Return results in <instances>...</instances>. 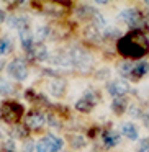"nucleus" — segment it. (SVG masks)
<instances>
[{
  "label": "nucleus",
  "mask_w": 149,
  "mask_h": 152,
  "mask_svg": "<svg viewBox=\"0 0 149 152\" xmlns=\"http://www.w3.org/2000/svg\"><path fill=\"white\" fill-rule=\"evenodd\" d=\"M116 49L126 59L141 61V57H144L149 51V39L141 31H129L118 39Z\"/></svg>",
  "instance_id": "obj_1"
},
{
  "label": "nucleus",
  "mask_w": 149,
  "mask_h": 152,
  "mask_svg": "<svg viewBox=\"0 0 149 152\" xmlns=\"http://www.w3.org/2000/svg\"><path fill=\"white\" fill-rule=\"evenodd\" d=\"M0 116L8 124H18V121L23 116V106L18 102H4L0 106Z\"/></svg>",
  "instance_id": "obj_2"
},
{
  "label": "nucleus",
  "mask_w": 149,
  "mask_h": 152,
  "mask_svg": "<svg viewBox=\"0 0 149 152\" xmlns=\"http://www.w3.org/2000/svg\"><path fill=\"white\" fill-rule=\"evenodd\" d=\"M67 56H69L70 66L76 67L80 72H84V70L87 72V70L92 67V59H90V56L82 49V48H77V46L70 48V49L67 51Z\"/></svg>",
  "instance_id": "obj_3"
},
{
  "label": "nucleus",
  "mask_w": 149,
  "mask_h": 152,
  "mask_svg": "<svg viewBox=\"0 0 149 152\" xmlns=\"http://www.w3.org/2000/svg\"><path fill=\"white\" fill-rule=\"evenodd\" d=\"M118 17H120V20L125 21L133 31H139L146 25L144 15H142L139 10H136V8H126V10H123Z\"/></svg>",
  "instance_id": "obj_4"
},
{
  "label": "nucleus",
  "mask_w": 149,
  "mask_h": 152,
  "mask_svg": "<svg viewBox=\"0 0 149 152\" xmlns=\"http://www.w3.org/2000/svg\"><path fill=\"white\" fill-rule=\"evenodd\" d=\"M64 147V141L59 136L46 134L43 139L36 142V152H61Z\"/></svg>",
  "instance_id": "obj_5"
},
{
  "label": "nucleus",
  "mask_w": 149,
  "mask_h": 152,
  "mask_svg": "<svg viewBox=\"0 0 149 152\" xmlns=\"http://www.w3.org/2000/svg\"><path fill=\"white\" fill-rule=\"evenodd\" d=\"M7 72L10 74L15 80L21 82V80H25L28 77V67H26V64H25L21 59H13L10 64H8Z\"/></svg>",
  "instance_id": "obj_6"
},
{
  "label": "nucleus",
  "mask_w": 149,
  "mask_h": 152,
  "mask_svg": "<svg viewBox=\"0 0 149 152\" xmlns=\"http://www.w3.org/2000/svg\"><path fill=\"white\" fill-rule=\"evenodd\" d=\"M97 102H98L97 93L95 92H87V93H84V96L80 100H77L76 110L80 113H90L93 110V106L97 105Z\"/></svg>",
  "instance_id": "obj_7"
},
{
  "label": "nucleus",
  "mask_w": 149,
  "mask_h": 152,
  "mask_svg": "<svg viewBox=\"0 0 149 152\" xmlns=\"http://www.w3.org/2000/svg\"><path fill=\"white\" fill-rule=\"evenodd\" d=\"M106 90H108V93L113 96V98H116V96H125L126 93H128V90H129V83L126 82L125 79L113 80V82H108Z\"/></svg>",
  "instance_id": "obj_8"
},
{
  "label": "nucleus",
  "mask_w": 149,
  "mask_h": 152,
  "mask_svg": "<svg viewBox=\"0 0 149 152\" xmlns=\"http://www.w3.org/2000/svg\"><path fill=\"white\" fill-rule=\"evenodd\" d=\"M44 123H46V118L40 111H31L25 118V126L28 129H40L41 126H44Z\"/></svg>",
  "instance_id": "obj_9"
},
{
  "label": "nucleus",
  "mask_w": 149,
  "mask_h": 152,
  "mask_svg": "<svg viewBox=\"0 0 149 152\" xmlns=\"http://www.w3.org/2000/svg\"><path fill=\"white\" fill-rule=\"evenodd\" d=\"M149 74V62L148 61H136L133 64V72H131V79L133 80H139L142 79L144 75Z\"/></svg>",
  "instance_id": "obj_10"
},
{
  "label": "nucleus",
  "mask_w": 149,
  "mask_h": 152,
  "mask_svg": "<svg viewBox=\"0 0 149 152\" xmlns=\"http://www.w3.org/2000/svg\"><path fill=\"white\" fill-rule=\"evenodd\" d=\"M18 36H20V43H21V46H23V49L26 51V53H30L31 48L34 46V38H33L31 30L28 28V30L18 31Z\"/></svg>",
  "instance_id": "obj_11"
},
{
  "label": "nucleus",
  "mask_w": 149,
  "mask_h": 152,
  "mask_svg": "<svg viewBox=\"0 0 149 152\" xmlns=\"http://www.w3.org/2000/svg\"><path fill=\"white\" fill-rule=\"evenodd\" d=\"M28 54H30V59H34V61H44V59H48V49H46V46H44V44H41V43L34 44Z\"/></svg>",
  "instance_id": "obj_12"
},
{
  "label": "nucleus",
  "mask_w": 149,
  "mask_h": 152,
  "mask_svg": "<svg viewBox=\"0 0 149 152\" xmlns=\"http://www.w3.org/2000/svg\"><path fill=\"white\" fill-rule=\"evenodd\" d=\"M120 132L123 136H126L131 141H136L138 139V128H136L133 123H121L120 124Z\"/></svg>",
  "instance_id": "obj_13"
},
{
  "label": "nucleus",
  "mask_w": 149,
  "mask_h": 152,
  "mask_svg": "<svg viewBox=\"0 0 149 152\" xmlns=\"http://www.w3.org/2000/svg\"><path fill=\"white\" fill-rule=\"evenodd\" d=\"M102 137H103V144H105V147L106 149H112V147H115V145L120 142L121 136H120L116 131H105Z\"/></svg>",
  "instance_id": "obj_14"
},
{
  "label": "nucleus",
  "mask_w": 149,
  "mask_h": 152,
  "mask_svg": "<svg viewBox=\"0 0 149 152\" xmlns=\"http://www.w3.org/2000/svg\"><path fill=\"white\" fill-rule=\"evenodd\" d=\"M49 90L54 96H62L64 92H66V83L61 79H54V80H51V83H49Z\"/></svg>",
  "instance_id": "obj_15"
},
{
  "label": "nucleus",
  "mask_w": 149,
  "mask_h": 152,
  "mask_svg": "<svg viewBox=\"0 0 149 152\" xmlns=\"http://www.w3.org/2000/svg\"><path fill=\"white\" fill-rule=\"evenodd\" d=\"M126 106H128V102H126V96H116L112 102V108L115 111V115H123L126 111Z\"/></svg>",
  "instance_id": "obj_16"
},
{
  "label": "nucleus",
  "mask_w": 149,
  "mask_h": 152,
  "mask_svg": "<svg viewBox=\"0 0 149 152\" xmlns=\"http://www.w3.org/2000/svg\"><path fill=\"white\" fill-rule=\"evenodd\" d=\"M8 23L12 25L13 28H17L18 31H23V30H28V20L25 17H12L8 18Z\"/></svg>",
  "instance_id": "obj_17"
},
{
  "label": "nucleus",
  "mask_w": 149,
  "mask_h": 152,
  "mask_svg": "<svg viewBox=\"0 0 149 152\" xmlns=\"http://www.w3.org/2000/svg\"><path fill=\"white\" fill-rule=\"evenodd\" d=\"M116 69H118L120 75H123V77H131L133 62H129V61H120L118 66H116Z\"/></svg>",
  "instance_id": "obj_18"
},
{
  "label": "nucleus",
  "mask_w": 149,
  "mask_h": 152,
  "mask_svg": "<svg viewBox=\"0 0 149 152\" xmlns=\"http://www.w3.org/2000/svg\"><path fill=\"white\" fill-rule=\"evenodd\" d=\"M12 134H13V137H17V139H25L28 136V128L26 126H21V124H15Z\"/></svg>",
  "instance_id": "obj_19"
},
{
  "label": "nucleus",
  "mask_w": 149,
  "mask_h": 152,
  "mask_svg": "<svg viewBox=\"0 0 149 152\" xmlns=\"http://www.w3.org/2000/svg\"><path fill=\"white\" fill-rule=\"evenodd\" d=\"M85 38L89 41H97L100 38V33H98V28L93 26V25H90L89 28L85 30Z\"/></svg>",
  "instance_id": "obj_20"
},
{
  "label": "nucleus",
  "mask_w": 149,
  "mask_h": 152,
  "mask_svg": "<svg viewBox=\"0 0 149 152\" xmlns=\"http://www.w3.org/2000/svg\"><path fill=\"white\" fill-rule=\"evenodd\" d=\"M12 51V43L8 38H2L0 39V56H5Z\"/></svg>",
  "instance_id": "obj_21"
},
{
  "label": "nucleus",
  "mask_w": 149,
  "mask_h": 152,
  "mask_svg": "<svg viewBox=\"0 0 149 152\" xmlns=\"http://www.w3.org/2000/svg\"><path fill=\"white\" fill-rule=\"evenodd\" d=\"M21 152H36V142H34L33 139H26V141L23 142Z\"/></svg>",
  "instance_id": "obj_22"
},
{
  "label": "nucleus",
  "mask_w": 149,
  "mask_h": 152,
  "mask_svg": "<svg viewBox=\"0 0 149 152\" xmlns=\"http://www.w3.org/2000/svg\"><path fill=\"white\" fill-rule=\"evenodd\" d=\"M12 92H13V87H12V83L7 82V80H0V93L10 95Z\"/></svg>",
  "instance_id": "obj_23"
},
{
  "label": "nucleus",
  "mask_w": 149,
  "mask_h": 152,
  "mask_svg": "<svg viewBox=\"0 0 149 152\" xmlns=\"http://www.w3.org/2000/svg\"><path fill=\"white\" fill-rule=\"evenodd\" d=\"M49 34H51L49 28H48V26H44V28L41 26L40 30H38V33H36V38H38V41H40V43H41V41H43L44 38H48V36H49Z\"/></svg>",
  "instance_id": "obj_24"
},
{
  "label": "nucleus",
  "mask_w": 149,
  "mask_h": 152,
  "mask_svg": "<svg viewBox=\"0 0 149 152\" xmlns=\"http://www.w3.org/2000/svg\"><path fill=\"white\" fill-rule=\"evenodd\" d=\"M136 152H149V139H142L139 142V147L136 149Z\"/></svg>",
  "instance_id": "obj_25"
},
{
  "label": "nucleus",
  "mask_w": 149,
  "mask_h": 152,
  "mask_svg": "<svg viewBox=\"0 0 149 152\" xmlns=\"http://www.w3.org/2000/svg\"><path fill=\"white\" fill-rule=\"evenodd\" d=\"M4 21H5V12H4V10H0V25L4 23Z\"/></svg>",
  "instance_id": "obj_26"
},
{
  "label": "nucleus",
  "mask_w": 149,
  "mask_h": 152,
  "mask_svg": "<svg viewBox=\"0 0 149 152\" xmlns=\"http://www.w3.org/2000/svg\"><path fill=\"white\" fill-rule=\"evenodd\" d=\"M146 5H148V7H149V0H148V2H146Z\"/></svg>",
  "instance_id": "obj_27"
},
{
  "label": "nucleus",
  "mask_w": 149,
  "mask_h": 152,
  "mask_svg": "<svg viewBox=\"0 0 149 152\" xmlns=\"http://www.w3.org/2000/svg\"><path fill=\"white\" fill-rule=\"evenodd\" d=\"M148 118H149V115H148Z\"/></svg>",
  "instance_id": "obj_28"
}]
</instances>
